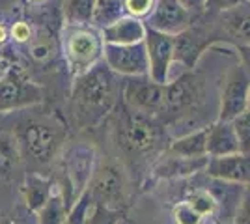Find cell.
Wrapping results in <instances>:
<instances>
[{"label": "cell", "instance_id": "6da1fadb", "mask_svg": "<svg viewBox=\"0 0 250 224\" xmlns=\"http://www.w3.org/2000/svg\"><path fill=\"white\" fill-rule=\"evenodd\" d=\"M114 75L104 62H99L86 73L75 77L73 103L81 122L94 125L112 110L118 96Z\"/></svg>", "mask_w": 250, "mask_h": 224}, {"label": "cell", "instance_id": "7a4b0ae2", "mask_svg": "<svg viewBox=\"0 0 250 224\" xmlns=\"http://www.w3.org/2000/svg\"><path fill=\"white\" fill-rule=\"evenodd\" d=\"M103 49L104 40L101 28L94 24H63L62 53L75 77L99 64L103 60Z\"/></svg>", "mask_w": 250, "mask_h": 224}, {"label": "cell", "instance_id": "3957f363", "mask_svg": "<svg viewBox=\"0 0 250 224\" xmlns=\"http://www.w3.org/2000/svg\"><path fill=\"white\" fill-rule=\"evenodd\" d=\"M43 101V88L34 82L19 65H10L0 73V114L34 107Z\"/></svg>", "mask_w": 250, "mask_h": 224}, {"label": "cell", "instance_id": "277c9868", "mask_svg": "<svg viewBox=\"0 0 250 224\" xmlns=\"http://www.w3.org/2000/svg\"><path fill=\"white\" fill-rule=\"evenodd\" d=\"M15 139L21 149V155H28L36 163H49L60 146L58 131L38 120H30L19 125Z\"/></svg>", "mask_w": 250, "mask_h": 224}, {"label": "cell", "instance_id": "5b68a950", "mask_svg": "<svg viewBox=\"0 0 250 224\" xmlns=\"http://www.w3.org/2000/svg\"><path fill=\"white\" fill-rule=\"evenodd\" d=\"M165 86L155 82L149 75H140V77H127L122 96H124L125 105L142 112L147 116L159 114L165 105Z\"/></svg>", "mask_w": 250, "mask_h": 224}, {"label": "cell", "instance_id": "8992f818", "mask_svg": "<svg viewBox=\"0 0 250 224\" xmlns=\"http://www.w3.org/2000/svg\"><path fill=\"white\" fill-rule=\"evenodd\" d=\"M120 144L129 153H146L157 146L159 131L147 114L131 110L118 123Z\"/></svg>", "mask_w": 250, "mask_h": 224}, {"label": "cell", "instance_id": "52a82bcc", "mask_svg": "<svg viewBox=\"0 0 250 224\" xmlns=\"http://www.w3.org/2000/svg\"><path fill=\"white\" fill-rule=\"evenodd\" d=\"M103 62L110 71L124 77H140V75L149 73L144 41L131 43V45L104 43Z\"/></svg>", "mask_w": 250, "mask_h": 224}, {"label": "cell", "instance_id": "ba28073f", "mask_svg": "<svg viewBox=\"0 0 250 224\" xmlns=\"http://www.w3.org/2000/svg\"><path fill=\"white\" fill-rule=\"evenodd\" d=\"M249 96H250V75L245 71L241 64L233 65L226 73L224 86L220 92V108L219 120L231 122L241 112L249 108Z\"/></svg>", "mask_w": 250, "mask_h": 224}, {"label": "cell", "instance_id": "9c48e42d", "mask_svg": "<svg viewBox=\"0 0 250 224\" xmlns=\"http://www.w3.org/2000/svg\"><path fill=\"white\" fill-rule=\"evenodd\" d=\"M144 45H146L147 65H149L147 75L159 84H167L170 67L174 64V36L147 28Z\"/></svg>", "mask_w": 250, "mask_h": 224}, {"label": "cell", "instance_id": "30bf717a", "mask_svg": "<svg viewBox=\"0 0 250 224\" xmlns=\"http://www.w3.org/2000/svg\"><path fill=\"white\" fill-rule=\"evenodd\" d=\"M190 19L192 13L179 0H157L155 8L144 22L147 28H153L157 32L177 36L190 26Z\"/></svg>", "mask_w": 250, "mask_h": 224}, {"label": "cell", "instance_id": "8fae6325", "mask_svg": "<svg viewBox=\"0 0 250 224\" xmlns=\"http://www.w3.org/2000/svg\"><path fill=\"white\" fill-rule=\"evenodd\" d=\"M206 170L213 180L250 185V153L237 151L229 155L211 157L206 164Z\"/></svg>", "mask_w": 250, "mask_h": 224}, {"label": "cell", "instance_id": "7c38bea8", "mask_svg": "<svg viewBox=\"0 0 250 224\" xmlns=\"http://www.w3.org/2000/svg\"><path fill=\"white\" fill-rule=\"evenodd\" d=\"M124 192L125 180L122 170L114 164H104L95 176L94 185H92V196L95 198V204L114 209V204L124 200Z\"/></svg>", "mask_w": 250, "mask_h": 224}, {"label": "cell", "instance_id": "4fadbf2b", "mask_svg": "<svg viewBox=\"0 0 250 224\" xmlns=\"http://www.w3.org/2000/svg\"><path fill=\"white\" fill-rule=\"evenodd\" d=\"M196 101V86L188 77H179L174 82H167L165 86V105L161 112L168 114H185Z\"/></svg>", "mask_w": 250, "mask_h": 224}, {"label": "cell", "instance_id": "5bb4252c", "mask_svg": "<svg viewBox=\"0 0 250 224\" xmlns=\"http://www.w3.org/2000/svg\"><path fill=\"white\" fill-rule=\"evenodd\" d=\"M146 22L131 15H124L112 24L101 28L104 43H116V45H131L140 43L146 38Z\"/></svg>", "mask_w": 250, "mask_h": 224}, {"label": "cell", "instance_id": "9a60e30c", "mask_svg": "<svg viewBox=\"0 0 250 224\" xmlns=\"http://www.w3.org/2000/svg\"><path fill=\"white\" fill-rule=\"evenodd\" d=\"M222 13V28L237 45H249L250 43V4L247 0L239 2L237 6Z\"/></svg>", "mask_w": 250, "mask_h": 224}, {"label": "cell", "instance_id": "2e32d148", "mask_svg": "<svg viewBox=\"0 0 250 224\" xmlns=\"http://www.w3.org/2000/svg\"><path fill=\"white\" fill-rule=\"evenodd\" d=\"M239 149V140L233 131L231 122L226 120H217L213 125L208 127V155L209 157H220V155H229L237 153Z\"/></svg>", "mask_w": 250, "mask_h": 224}, {"label": "cell", "instance_id": "e0dca14e", "mask_svg": "<svg viewBox=\"0 0 250 224\" xmlns=\"http://www.w3.org/2000/svg\"><path fill=\"white\" fill-rule=\"evenodd\" d=\"M204 47H206L204 36L188 26L187 30L174 36V62H179L187 69L194 67L200 54L204 53Z\"/></svg>", "mask_w": 250, "mask_h": 224}, {"label": "cell", "instance_id": "ac0fdd59", "mask_svg": "<svg viewBox=\"0 0 250 224\" xmlns=\"http://www.w3.org/2000/svg\"><path fill=\"white\" fill-rule=\"evenodd\" d=\"M52 194V183L40 174H28L22 183V198L26 202V207L38 213Z\"/></svg>", "mask_w": 250, "mask_h": 224}, {"label": "cell", "instance_id": "d6986e66", "mask_svg": "<svg viewBox=\"0 0 250 224\" xmlns=\"http://www.w3.org/2000/svg\"><path fill=\"white\" fill-rule=\"evenodd\" d=\"M170 153L179 155V157H188V159H198L208 155V127L198 129L179 137L172 142Z\"/></svg>", "mask_w": 250, "mask_h": 224}, {"label": "cell", "instance_id": "ffe728a7", "mask_svg": "<svg viewBox=\"0 0 250 224\" xmlns=\"http://www.w3.org/2000/svg\"><path fill=\"white\" fill-rule=\"evenodd\" d=\"M97 0H63L62 15L65 24H92Z\"/></svg>", "mask_w": 250, "mask_h": 224}, {"label": "cell", "instance_id": "44dd1931", "mask_svg": "<svg viewBox=\"0 0 250 224\" xmlns=\"http://www.w3.org/2000/svg\"><path fill=\"white\" fill-rule=\"evenodd\" d=\"M21 149L15 135L0 133V178H10L11 172L19 166Z\"/></svg>", "mask_w": 250, "mask_h": 224}, {"label": "cell", "instance_id": "7402d4cb", "mask_svg": "<svg viewBox=\"0 0 250 224\" xmlns=\"http://www.w3.org/2000/svg\"><path fill=\"white\" fill-rule=\"evenodd\" d=\"M125 15L124 0H97L95 2V11L92 24L97 28H104L108 24L118 21L120 17Z\"/></svg>", "mask_w": 250, "mask_h": 224}, {"label": "cell", "instance_id": "603a6c76", "mask_svg": "<svg viewBox=\"0 0 250 224\" xmlns=\"http://www.w3.org/2000/svg\"><path fill=\"white\" fill-rule=\"evenodd\" d=\"M67 215L69 213H67L62 192H52L47 204L38 211V221L40 224H63Z\"/></svg>", "mask_w": 250, "mask_h": 224}, {"label": "cell", "instance_id": "cb8c5ba5", "mask_svg": "<svg viewBox=\"0 0 250 224\" xmlns=\"http://www.w3.org/2000/svg\"><path fill=\"white\" fill-rule=\"evenodd\" d=\"M28 54L34 58V62H40L45 64L49 62L52 56L56 54V43L51 36H40V38H34L32 45L28 47Z\"/></svg>", "mask_w": 250, "mask_h": 224}, {"label": "cell", "instance_id": "d4e9b609", "mask_svg": "<svg viewBox=\"0 0 250 224\" xmlns=\"http://www.w3.org/2000/svg\"><path fill=\"white\" fill-rule=\"evenodd\" d=\"M187 202L198 211L200 215H213L217 209H219V205H217V200H215V196H213V192L209 191V189H202V191H194L190 196L187 198Z\"/></svg>", "mask_w": 250, "mask_h": 224}, {"label": "cell", "instance_id": "484cf974", "mask_svg": "<svg viewBox=\"0 0 250 224\" xmlns=\"http://www.w3.org/2000/svg\"><path fill=\"white\" fill-rule=\"evenodd\" d=\"M233 131L239 140V149L245 153H250V110L247 108L245 112H241L237 118L231 120Z\"/></svg>", "mask_w": 250, "mask_h": 224}, {"label": "cell", "instance_id": "4316f807", "mask_svg": "<svg viewBox=\"0 0 250 224\" xmlns=\"http://www.w3.org/2000/svg\"><path fill=\"white\" fill-rule=\"evenodd\" d=\"M157 0H124L125 15H131L136 19L146 21L147 15L153 11Z\"/></svg>", "mask_w": 250, "mask_h": 224}, {"label": "cell", "instance_id": "83f0119b", "mask_svg": "<svg viewBox=\"0 0 250 224\" xmlns=\"http://www.w3.org/2000/svg\"><path fill=\"white\" fill-rule=\"evenodd\" d=\"M118 223V211L112 207H106L101 204H94L92 213L86 215V224H116Z\"/></svg>", "mask_w": 250, "mask_h": 224}, {"label": "cell", "instance_id": "f1b7e54d", "mask_svg": "<svg viewBox=\"0 0 250 224\" xmlns=\"http://www.w3.org/2000/svg\"><path fill=\"white\" fill-rule=\"evenodd\" d=\"M174 219H176L177 224H200L202 219H204V215H200L188 202H183L176 205Z\"/></svg>", "mask_w": 250, "mask_h": 224}, {"label": "cell", "instance_id": "f546056e", "mask_svg": "<svg viewBox=\"0 0 250 224\" xmlns=\"http://www.w3.org/2000/svg\"><path fill=\"white\" fill-rule=\"evenodd\" d=\"M10 38L17 43H30L34 38L32 26L26 21H17L10 26Z\"/></svg>", "mask_w": 250, "mask_h": 224}, {"label": "cell", "instance_id": "4dcf8cb0", "mask_svg": "<svg viewBox=\"0 0 250 224\" xmlns=\"http://www.w3.org/2000/svg\"><path fill=\"white\" fill-rule=\"evenodd\" d=\"M233 223L235 224H250V185L245 187L243 196L237 205V211L233 217Z\"/></svg>", "mask_w": 250, "mask_h": 224}, {"label": "cell", "instance_id": "1f68e13d", "mask_svg": "<svg viewBox=\"0 0 250 224\" xmlns=\"http://www.w3.org/2000/svg\"><path fill=\"white\" fill-rule=\"evenodd\" d=\"M90 196H84L79 202L75 204L73 213L67 215L63 224H86V215H88V207H90Z\"/></svg>", "mask_w": 250, "mask_h": 224}, {"label": "cell", "instance_id": "d6a6232c", "mask_svg": "<svg viewBox=\"0 0 250 224\" xmlns=\"http://www.w3.org/2000/svg\"><path fill=\"white\" fill-rule=\"evenodd\" d=\"M239 2H243V0H208V6H206V10L224 11V10H229V8H233V6H237Z\"/></svg>", "mask_w": 250, "mask_h": 224}, {"label": "cell", "instance_id": "836d02e7", "mask_svg": "<svg viewBox=\"0 0 250 224\" xmlns=\"http://www.w3.org/2000/svg\"><path fill=\"white\" fill-rule=\"evenodd\" d=\"M237 54H239V64L250 75V43L249 45H237Z\"/></svg>", "mask_w": 250, "mask_h": 224}, {"label": "cell", "instance_id": "e575fe53", "mask_svg": "<svg viewBox=\"0 0 250 224\" xmlns=\"http://www.w3.org/2000/svg\"><path fill=\"white\" fill-rule=\"evenodd\" d=\"M179 2L190 13H202V11H206V6H208V0H179Z\"/></svg>", "mask_w": 250, "mask_h": 224}, {"label": "cell", "instance_id": "d590c367", "mask_svg": "<svg viewBox=\"0 0 250 224\" xmlns=\"http://www.w3.org/2000/svg\"><path fill=\"white\" fill-rule=\"evenodd\" d=\"M8 40H10V26L6 22L0 21V47L8 41Z\"/></svg>", "mask_w": 250, "mask_h": 224}, {"label": "cell", "instance_id": "8d00e7d4", "mask_svg": "<svg viewBox=\"0 0 250 224\" xmlns=\"http://www.w3.org/2000/svg\"><path fill=\"white\" fill-rule=\"evenodd\" d=\"M26 2H28V4H34V6H42L47 0H26Z\"/></svg>", "mask_w": 250, "mask_h": 224}, {"label": "cell", "instance_id": "74e56055", "mask_svg": "<svg viewBox=\"0 0 250 224\" xmlns=\"http://www.w3.org/2000/svg\"><path fill=\"white\" fill-rule=\"evenodd\" d=\"M211 224H235L233 221H222V219H217V221H213Z\"/></svg>", "mask_w": 250, "mask_h": 224}, {"label": "cell", "instance_id": "f35d334b", "mask_svg": "<svg viewBox=\"0 0 250 224\" xmlns=\"http://www.w3.org/2000/svg\"><path fill=\"white\" fill-rule=\"evenodd\" d=\"M0 65H2V62H0ZM4 69H6V67H0V73H2V71H4Z\"/></svg>", "mask_w": 250, "mask_h": 224}, {"label": "cell", "instance_id": "ab89813d", "mask_svg": "<svg viewBox=\"0 0 250 224\" xmlns=\"http://www.w3.org/2000/svg\"><path fill=\"white\" fill-rule=\"evenodd\" d=\"M249 110H250V96H249Z\"/></svg>", "mask_w": 250, "mask_h": 224}, {"label": "cell", "instance_id": "60d3db41", "mask_svg": "<svg viewBox=\"0 0 250 224\" xmlns=\"http://www.w3.org/2000/svg\"><path fill=\"white\" fill-rule=\"evenodd\" d=\"M247 2H249V4H250V0H247Z\"/></svg>", "mask_w": 250, "mask_h": 224}]
</instances>
